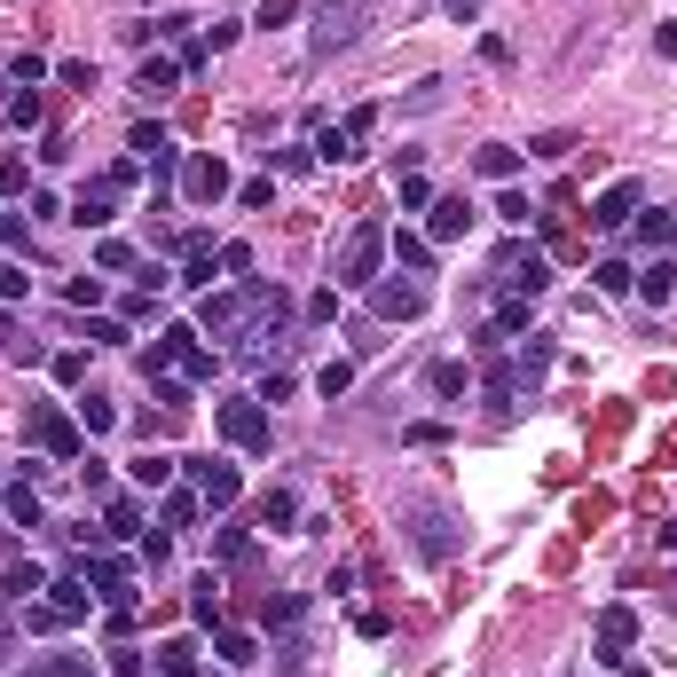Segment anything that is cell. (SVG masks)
<instances>
[{"instance_id": "obj_1", "label": "cell", "mask_w": 677, "mask_h": 677, "mask_svg": "<svg viewBox=\"0 0 677 677\" xmlns=\"http://www.w3.org/2000/svg\"><path fill=\"white\" fill-rule=\"evenodd\" d=\"M150 378H213V347L198 323H165L150 338Z\"/></svg>"}, {"instance_id": "obj_2", "label": "cell", "mask_w": 677, "mask_h": 677, "mask_svg": "<svg viewBox=\"0 0 677 677\" xmlns=\"http://www.w3.org/2000/svg\"><path fill=\"white\" fill-rule=\"evenodd\" d=\"M402 528H410L417 559H434V567L465 552V528H457V513H449V504H434V496H417V504H402Z\"/></svg>"}, {"instance_id": "obj_3", "label": "cell", "mask_w": 677, "mask_h": 677, "mask_svg": "<svg viewBox=\"0 0 677 677\" xmlns=\"http://www.w3.org/2000/svg\"><path fill=\"white\" fill-rule=\"evenodd\" d=\"M213 426H221V442H229V449H244V457H261V449L276 442V426H269V402H261V394H236V402H221V410H213Z\"/></svg>"}, {"instance_id": "obj_4", "label": "cell", "mask_w": 677, "mask_h": 677, "mask_svg": "<svg viewBox=\"0 0 677 677\" xmlns=\"http://www.w3.org/2000/svg\"><path fill=\"white\" fill-rule=\"evenodd\" d=\"M284 323H292V300H284V284H261V300H252V315H244V331L229 338L236 355H269L276 338H284Z\"/></svg>"}, {"instance_id": "obj_5", "label": "cell", "mask_w": 677, "mask_h": 677, "mask_svg": "<svg viewBox=\"0 0 677 677\" xmlns=\"http://www.w3.org/2000/svg\"><path fill=\"white\" fill-rule=\"evenodd\" d=\"M378 261H386V229L378 221H363L347 244H338V261H331V276L347 284V292H371L378 284Z\"/></svg>"}, {"instance_id": "obj_6", "label": "cell", "mask_w": 677, "mask_h": 677, "mask_svg": "<svg viewBox=\"0 0 677 677\" xmlns=\"http://www.w3.org/2000/svg\"><path fill=\"white\" fill-rule=\"evenodd\" d=\"M79 615H88V583H79V575H48V599L24 607V630H63Z\"/></svg>"}, {"instance_id": "obj_7", "label": "cell", "mask_w": 677, "mask_h": 677, "mask_svg": "<svg viewBox=\"0 0 677 677\" xmlns=\"http://www.w3.org/2000/svg\"><path fill=\"white\" fill-rule=\"evenodd\" d=\"M252 300H261V284H229V292H205V307H198V331L205 338H236L244 331V315H252Z\"/></svg>"}, {"instance_id": "obj_8", "label": "cell", "mask_w": 677, "mask_h": 677, "mask_svg": "<svg viewBox=\"0 0 677 677\" xmlns=\"http://www.w3.org/2000/svg\"><path fill=\"white\" fill-rule=\"evenodd\" d=\"M182 473H190V488L205 496V513H229V504L244 496V473H236L229 457H182Z\"/></svg>"}, {"instance_id": "obj_9", "label": "cell", "mask_w": 677, "mask_h": 677, "mask_svg": "<svg viewBox=\"0 0 677 677\" xmlns=\"http://www.w3.org/2000/svg\"><path fill=\"white\" fill-rule=\"evenodd\" d=\"M32 442H40L55 465H71V457H79V417L55 410V402H40V410H32Z\"/></svg>"}, {"instance_id": "obj_10", "label": "cell", "mask_w": 677, "mask_h": 677, "mask_svg": "<svg viewBox=\"0 0 677 677\" xmlns=\"http://www.w3.org/2000/svg\"><path fill=\"white\" fill-rule=\"evenodd\" d=\"M638 205H646V182H630V174H623V182H607V190H599L590 221H599V229H630V221H638Z\"/></svg>"}, {"instance_id": "obj_11", "label": "cell", "mask_w": 677, "mask_h": 677, "mask_svg": "<svg viewBox=\"0 0 677 677\" xmlns=\"http://www.w3.org/2000/svg\"><path fill=\"white\" fill-rule=\"evenodd\" d=\"M630 646H638V615L630 607H599V661H630Z\"/></svg>"}, {"instance_id": "obj_12", "label": "cell", "mask_w": 677, "mask_h": 677, "mask_svg": "<svg viewBox=\"0 0 677 677\" xmlns=\"http://www.w3.org/2000/svg\"><path fill=\"white\" fill-rule=\"evenodd\" d=\"M182 198H190V205L229 198V165H221V158H190V165H182Z\"/></svg>"}, {"instance_id": "obj_13", "label": "cell", "mask_w": 677, "mask_h": 677, "mask_svg": "<svg viewBox=\"0 0 677 677\" xmlns=\"http://www.w3.org/2000/svg\"><path fill=\"white\" fill-rule=\"evenodd\" d=\"M417 307H426V292H417V284H394V276H378V284H371V315H386V323H410Z\"/></svg>"}, {"instance_id": "obj_14", "label": "cell", "mask_w": 677, "mask_h": 677, "mask_svg": "<svg viewBox=\"0 0 677 677\" xmlns=\"http://www.w3.org/2000/svg\"><path fill=\"white\" fill-rule=\"evenodd\" d=\"M111 213H119V182L103 174V182H88V190H79V205H71V221L79 229H111Z\"/></svg>"}, {"instance_id": "obj_15", "label": "cell", "mask_w": 677, "mask_h": 677, "mask_svg": "<svg viewBox=\"0 0 677 677\" xmlns=\"http://www.w3.org/2000/svg\"><path fill=\"white\" fill-rule=\"evenodd\" d=\"M213 269H221V252H213V236H205V229H190V236H182V284L213 292Z\"/></svg>"}, {"instance_id": "obj_16", "label": "cell", "mask_w": 677, "mask_h": 677, "mask_svg": "<svg viewBox=\"0 0 677 677\" xmlns=\"http://www.w3.org/2000/svg\"><path fill=\"white\" fill-rule=\"evenodd\" d=\"M426 213H434V221H426V244H457V236L473 229V205H465V198H434Z\"/></svg>"}, {"instance_id": "obj_17", "label": "cell", "mask_w": 677, "mask_h": 677, "mask_svg": "<svg viewBox=\"0 0 677 677\" xmlns=\"http://www.w3.org/2000/svg\"><path fill=\"white\" fill-rule=\"evenodd\" d=\"M127 150H142V158H150V174H174V134H165L158 119H142V127L127 134Z\"/></svg>"}, {"instance_id": "obj_18", "label": "cell", "mask_w": 677, "mask_h": 677, "mask_svg": "<svg viewBox=\"0 0 677 677\" xmlns=\"http://www.w3.org/2000/svg\"><path fill=\"white\" fill-rule=\"evenodd\" d=\"M355 142H363L355 127H315V142H307V150H315V165H355V158H363Z\"/></svg>"}, {"instance_id": "obj_19", "label": "cell", "mask_w": 677, "mask_h": 677, "mask_svg": "<svg viewBox=\"0 0 677 677\" xmlns=\"http://www.w3.org/2000/svg\"><path fill=\"white\" fill-rule=\"evenodd\" d=\"M473 174H481V182H513V174H521V150H513V142L473 150Z\"/></svg>"}, {"instance_id": "obj_20", "label": "cell", "mask_w": 677, "mask_h": 677, "mask_svg": "<svg viewBox=\"0 0 677 677\" xmlns=\"http://www.w3.org/2000/svg\"><path fill=\"white\" fill-rule=\"evenodd\" d=\"M174 79H182V63H174V55H150V63L134 71V88H142V103H158V95H174Z\"/></svg>"}, {"instance_id": "obj_21", "label": "cell", "mask_w": 677, "mask_h": 677, "mask_svg": "<svg viewBox=\"0 0 677 677\" xmlns=\"http://www.w3.org/2000/svg\"><path fill=\"white\" fill-rule=\"evenodd\" d=\"M0 590H9L17 607H32V590H48V567H32V559H9V575H0Z\"/></svg>"}, {"instance_id": "obj_22", "label": "cell", "mask_w": 677, "mask_h": 677, "mask_svg": "<svg viewBox=\"0 0 677 677\" xmlns=\"http://www.w3.org/2000/svg\"><path fill=\"white\" fill-rule=\"evenodd\" d=\"M127 481H134V488L150 496V488H165V481H174V457H165V449H142V457L127 465Z\"/></svg>"}, {"instance_id": "obj_23", "label": "cell", "mask_w": 677, "mask_h": 677, "mask_svg": "<svg viewBox=\"0 0 677 677\" xmlns=\"http://www.w3.org/2000/svg\"><path fill=\"white\" fill-rule=\"evenodd\" d=\"M252 521H261V528H292V521H300V496H292V488H269L261 504H252Z\"/></svg>"}, {"instance_id": "obj_24", "label": "cell", "mask_w": 677, "mask_h": 677, "mask_svg": "<svg viewBox=\"0 0 677 677\" xmlns=\"http://www.w3.org/2000/svg\"><path fill=\"white\" fill-rule=\"evenodd\" d=\"M0 504H9V521H17V528H48V513H40V496H32L24 481H9V488H0Z\"/></svg>"}, {"instance_id": "obj_25", "label": "cell", "mask_w": 677, "mask_h": 677, "mask_svg": "<svg viewBox=\"0 0 677 677\" xmlns=\"http://www.w3.org/2000/svg\"><path fill=\"white\" fill-rule=\"evenodd\" d=\"M103 536H142V496H111L103 504Z\"/></svg>"}, {"instance_id": "obj_26", "label": "cell", "mask_w": 677, "mask_h": 677, "mask_svg": "<svg viewBox=\"0 0 677 677\" xmlns=\"http://www.w3.org/2000/svg\"><path fill=\"white\" fill-rule=\"evenodd\" d=\"M158 677H205V669H198V646H190V638H165V646H158Z\"/></svg>"}, {"instance_id": "obj_27", "label": "cell", "mask_w": 677, "mask_h": 677, "mask_svg": "<svg viewBox=\"0 0 677 677\" xmlns=\"http://www.w3.org/2000/svg\"><path fill=\"white\" fill-rule=\"evenodd\" d=\"M213 654H221L229 669H252V661H261V638H252V630H221V638H213Z\"/></svg>"}, {"instance_id": "obj_28", "label": "cell", "mask_w": 677, "mask_h": 677, "mask_svg": "<svg viewBox=\"0 0 677 677\" xmlns=\"http://www.w3.org/2000/svg\"><path fill=\"white\" fill-rule=\"evenodd\" d=\"M630 292H638V300H654V307H661V300H669V292H677V261H669V252H661V261H654V269H646V276H638V284H630Z\"/></svg>"}, {"instance_id": "obj_29", "label": "cell", "mask_w": 677, "mask_h": 677, "mask_svg": "<svg viewBox=\"0 0 677 677\" xmlns=\"http://www.w3.org/2000/svg\"><path fill=\"white\" fill-rule=\"evenodd\" d=\"M638 244L646 252H677V213H638Z\"/></svg>"}, {"instance_id": "obj_30", "label": "cell", "mask_w": 677, "mask_h": 677, "mask_svg": "<svg viewBox=\"0 0 677 677\" xmlns=\"http://www.w3.org/2000/svg\"><path fill=\"white\" fill-rule=\"evenodd\" d=\"M198 513H205V496H198V488H174L158 521H165V528H198Z\"/></svg>"}, {"instance_id": "obj_31", "label": "cell", "mask_w": 677, "mask_h": 677, "mask_svg": "<svg viewBox=\"0 0 677 677\" xmlns=\"http://www.w3.org/2000/svg\"><path fill=\"white\" fill-rule=\"evenodd\" d=\"M95 269H103V276H127V269H142V261H134V244L103 236V244H95Z\"/></svg>"}, {"instance_id": "obj_32", "label": "cell", "mask_w": 677, "mask_h": 677, "mask_svg": "<svg viewBox=\"0 0 677 677\" xmlns=\"http://www.w3.org/2000/svg\"><path fill=\"white\" fill-rule=\"evenodd\" d=\"M190 615H198V623H221V583H213V575L190 583Z\"/></svg>"}, {"instance_id": "obj_33", "label": "cell", "mask_w": 677, "mask_h": 677, "mask_svg": "<svg viewBox=\"0 0 677 677\" xmlns=\"http://www.w3.org/2000/svg\"><path fill=\"white\" fill-rule=\"evenodd\" d=\"M0 119L32 134V127H40V95H32V88H24V95H9V103H0Z\"/></svg>"}, {"instance_id": "obj_34", "label": "cell", "mask_w": 677, "mask_h": 677, "mask_svg": "<svg viewBox=\"0 0 677 677\" xmlns=\"http://www.w3.org/2000/svg\"><path fill=\"white\" fill-rule=\"evenodd\" d=\"M79 426H88V434H111V426H119V410H111L103 394H88V402H79Z\"/></svg>"}, {"instance_id": "obj_35", "label": "cell", "mask_w": 677, "mask_h": 677, "mask_svg": "<svg viewBox=\"0 0 677 677\" xmlns=\"http://www.w3.org/2000/svg\"><path fill=\"white\" fill-rule=\"evenodd\" d=\"M394 252H402V269H434V244H426V236H410V229L394 236Z\"/></svg>"}, {"instance_id": "obj_36", "label": "cell", "mask_w": 677, "mask_h": 677, "mask_svg": "<svg viewBox=\"0 0 677 677\" xmlns=\"http://www.w3.org/2000/svg\"><path fill=\"white\" fill-rule=\"evenodd\" d=\"M315 386H323V394L338 402V394H347V386H355V363H347V355H338V363H323V378H315Z\"/></svg>"}, {"instance_id": "obj_37", "label": "cell", "mask_w": 677, "mask_h": 677, "mask_svg": "<svg viewBox=\"0 0 677 677\" xmlns=\"http://www.w3.org/2000/svg\"><path fill=\"white\" fill-rule=\"evenodd\" d=\"M32 677H88V654H48Z\"/></svg>"}, {"instance_id": "obj_38", "label": "cell", "mask_w": 677, "mask_h": 677, "mask_svg": "<svg viewBox=\"0 0 677 677\" xmlns=\"http://www.w3.org/2000/svg\"><path fill=\"white\" fill-rule=\"evenodd\" d=\"M434 394L457 402V394H465V363H434Z\"/></svg>"}, {"instance_id": "obj_39", "label": "cell", "mask_w": 677, "mask_h": 677, "mask_svg": "<svg viewBox=\"0 0 677 677\" xmlns=\"http://www.w3.org/2000/svg\"><path fill=\"white\" fill-rule=\"evenodd\" d=\"M300 17V0H261V17H252V24H269V32H284Z\"/></svg>"}, {"instance_id": "obj_40", "label": "cell", "mask_w": 677, "mask_h": 677, "mask_svg": "<svg viewBox=\"0 0 677 677\" xmlns=\"http://www.w3.org/2000/svg\"><path fill=\"white\" fill-rule=\"evenodd\" d=\"M434 205V190H426V174H402V213H426Z\"/></svg>"}, {"instance_id": "obj_41", "label": "cell", "mask_w": 677, "mask_h": 677, "mask_svg": "<svg viewBox=\"0 0 677 677\" xmlns=\"http://www.w3.org/2000/svg\"><path fill=\"white\" fill-rule=\"evenodd\" d=\"M150 394H158L165 410H190V378H150Z\"/></svg>"}, {"instance_id": "obj_42", "label": "cell", "mask_w": 677, "mask_h": 677, "mask_svg": "<svg viewBox=\"0 0 677 677\" xmlns=\"http://www.w3.org/2000/svg\"><path fill=\"white\" fill-rule=\"evenodd\" d=\"M590 276H599V292H630V284H638V276H630L623 261H599V269H590Z\"/></svg>"}, {"instance_id": "obj_43", "label": "cell", "mask_w": 677, "mask_h": 677, "mask_svg": "<svg viewBox=\"0 0 677 677\" xmlns=\"http://www.w3.org/2000/svg\"><path fill=\"white\" fill-rule=\"evenodd\" d=\"M528 150H536V158H567V150H575V134H567V127H552V134H536Z\"/></svg>"}, {"instance_id": "obj_44", "label": "cell", "mask_w": 677, "mask_h": 677, "mask_svg": "<svg viewBox=\"0 0 677 677\" xmlns=\"http://www.w3.org/2000/svg\"><path fill=\"white\" fill-rule=\"evenodd\" d=\"M0 236H9L17 252H32V229H24V213H0Z\"/></svg>"}, {"instance_id": "obj_45", "label": "cell", "mask_w": 677, "mask_h": 677, "mask_svg": "<svg viewBox=\"0 0 677 677\" xmlns=\"http://www.w3.org/2000/svg\"><path fill=\"white\" fill-rule=\"evenodd\" d=\"M55 378H63V386H79V378H88V355H79V347H71V355H55Z\"/></svg>"}, {"instance_id": "obj_46", "label": "cell", "mask_w": 677, "mask_h": 677, "mask_svg": "<svg viewBox=\"0 0 677 677\" xmlns=\"http://www.w3.org/2000/svg\"><path fill=\"white\" fill-rule=\"evenodd\" d=\"M221 559H252V536L244 528H221Z\"/></svg>"}, {"instance_id": "obj_47", "label": "cell", "mask_w": 677, "mask_h": 677, "mask_svg": "<svg viewBox=\"0 0 677 677\" xmlns=\"http://www.w3.org/2000/svg\"><path fill=\"white\" fill-rule=\"evenodd\" d=\"M111 677H142V654L134 646H111Z\"/></svg>"}, {"instance_id": "obj_48", "label": "cell", "mask_w": 677, "mask_h": 677, "mask_svg": "<svg viewBox=\"0 0 677 677\" xmlns=\"http://www.w3.org/2000/svg\"><path fill=\"white\" fill-rule=\"evenodd\" d=\"M24 292H32V276H24V269H0V300H24Z\"/></svg>"}, {"instance_id": "obj_49", "label": "cell", "mask_w": 677, "mask_h": 677, "mask_svg": "<svg viewBox=\"0 0 677 677\" xmlns=\"http://www.w3.org/2000/svg\"><path fill=\"white\" fill-rule=\"evenodd\" d=\"M0 190H9V198L24 190V158H0Z\"/></svg>"}, {"instance_id": "obj_50", "label": "cell", "mask_w": 677, "mask_h": 677, "mask_svg": "<svg viewBox=\"0 0 677 677\" xmlns=\"http://www.w3.org/2000/svg\"><path fill=\"white\" fill-rule=\"evenodd\" d=\"M481 9H488V0H449V17H457V24H473Z\"/></svg>"}, {"instance_id": "obj_51", "label": "cell", "mask_w": 677, "mask_h": 677, "mask_svg": "<svg viewBox=\"0 0 677 677\" xmlns=\"http://www.w3.org/2000/svg\"><path fill=\"white\" fill-rule=\"evenodd\" d=\"M323 9H347V0H323Z\"/></svg>"}, {"instance_id": "obj_52", "label": "cell", "mask_w": 677, "mask_h": 677, "mask_svg": "<svg viewBox=\"0 0 677 677\" xmlns=\"http://www.w3.org/2000/svg\"><path fill=\"white\" fill-rule=\"evenodd\" d=\"M0 88H17V79H9V71H0Z\"/></svg>"}, {"instance_id": "obj_53", "label": "cell", "mask_w": 677, "mask_h": 677, "mask_svg": "<svg viewBox=\"0 0 677 677\" xmlns=\"http://www.w3.org/2000/svg\"><path fill=\"white\" fill-rule=\"evenodd\" d=\"M0 488H9V481H0Z\"/></svg>"}]
</instances>
